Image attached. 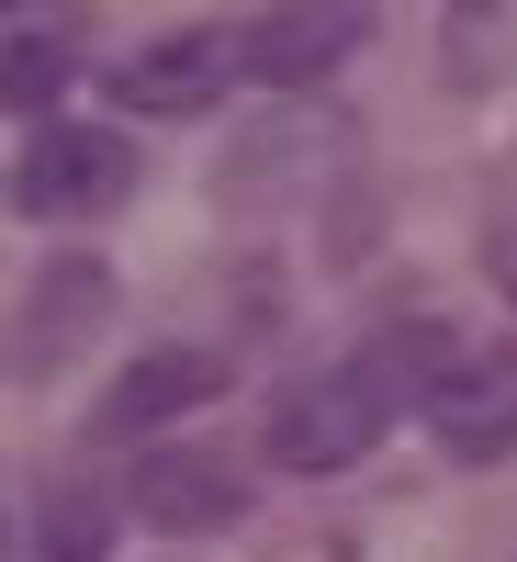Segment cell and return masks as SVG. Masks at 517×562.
Returning a JSON list of instances; mask_svg holds the SVG:
<instances>
[{
	"label": "cell",
	"mask_w": 517,
	"mask_h": 562,
	"mask_svg": "<svg viewBox=\"0 0 517 562\" xmlns=\"http://www.w3.org/2000/svg\"><path fill=\"white\" fill-rule=\"evenodd\" d=\"M383 416H394V394L371 383V360H338V371H304V383L270 405L259 450L281 473H349V461L383 439Z\"/></svg>",
	"instance_id": "cell-1"
},
{
	"label": "cell",
	"mask_w": 517,
	"mask_h": 562,
	"mask_svg": "<svg viewBox=\"0 0 517 562\" xmlns=\"http://www.w3.org/2000/svg\"><path fill=\"white\" fill-rule=\"evenodd\" d=\"M135 192V147L113 124H34L23 135V169H12V203L45 225H90Z\"/></svg>",
	"instance_id": "cell-2"
},
{
	"label": "cell",
	"mask_w": 517,
	"mask_h": 562,
	"mask_svg": "<svg viewBox=\"0 0 517 562\" xmlns=\"http://www.w3.org/2000/svg\"><path fill=\"white\" fill-rule=\"evenodd\" d=\"M237 68H248V34L237 23H192V34H158V45L124 57V102L135 113H203Z\"/></svg>",
	"instance_id": "cell-3"
},
{
	"label": "cell",
	"mask_w": 517,
	"mask_h": 562,
	"mask_svg": "<svg viewBox=\"0 0 517 562\" xmlns=\"http://www.w3.org/2000/svg\"><path fill=\"white\" fill-rule=\"evenodd\" d=\"M428 428L461 461H506L517 450V349H461L450 383L428 394Z\"/></svg>",
	"instance_id": "cell-4"
},
{
	"label": "cell",
	"mask_w": 517,
	"mask_h": 562,
	"mask_svg": "<svg viewBox=\"0 0 517 562\" xmlns=\"http://www.w3.org/2000/svg\"><path fill=\"white\" fill-rule=\"evenodd\" d=\"M225 394V360L214 349H147V360H124V383L102 394V416L90 428L102 439H135V428H169V416H192Z\"/></svg>",
	"instance_id": "cell-5"
},
{
	"label": "cell",
	"mask_w": 517,
	"mask_h": 562,
	"mask_svg": "<svg viewBox=\"0 0 517 562\" xmlns=\"http://www.w3.org/2000/svg\"><path fill=\"white\" fill-rule=\"evenodd\" d=\"M360 45V12L349 0H315V12H270V23H248V68L259 79H281V90H315L326 68H338Z\"/></svg>",
	"instance_id": "cell-6"
},
{
	"label": "cell",
	"mask_w": 517,
	"mask_h": 562,
	"mask_svg": "<svg viewBox=\"0 0 517 562\" xmlns=\"http://www.w3.org/2000/svg\"><path fill=\"white\" fill-rule=\"evenodd\" d=\"M248 484L225 473L214 450H158L147 473H135V518H158V529H214V518H237Z\"/></svg>",
	"instance_id": "cell-7"
},
{
	"label": "cell",
	"mask_w": 517,
	"mask_h": 562,
	"mask_svg": "<svg viewBox=\"0 0 517 562\" xmlns=\"http://www.w3.org/2000/svg\"><path fill=\"white\" fill-rule=\"evenodd\" d=\"M90 315H102V270H90V259H57V270H45V304H23V371H57Z\"/></svg>",
	"instance_id": "cell-8"
},
{
	"label": "cell",
	"mask_w": 517,
	"mask_h": 562,
	"mask_svg": "<svg viewBox=\"0 0 517 562\" xmlns=\"http://www.w3.org/2000/svg\"><path fill=\"white\" fill-rule=\"evenodd\" d=\"M57 68H68V23H12V102L23 113L57 90Z\"/></svg>",
	"instance_id": "cell-9"
},
{
	"label": "cell",
	"mask_w": 517,
	"mask_h": 562,
	"mask_svg": "<svg viewBox=\"0 0 517 562\" xmlns=\"http://www.w3.org/2000/svg\"><path fill=\"white\" fill-rule=\"evenodd\" d=\"M90 529H102L90 506H57V562H90Z\"/></svg>",
	"instance_id": "cell-10"
},
{
	"label": "cell",
	"mask_w": 517,
	"mask_h": 562,
	"mask_svg": "<svg viewBox=\"0 0 517 562\" xmlns=\"http://www.w3.org/2000/svg\"><path fill=\"white\" fill-rule=\"evenodd\" d=\"M495 270H506V293H517V225H506V237H495Z\"/></svg>",
	"instance_id": "cell-11"
}]
</instances>
